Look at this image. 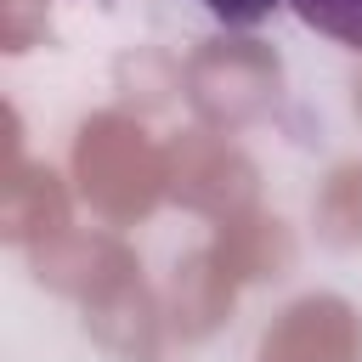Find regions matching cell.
I'll return each instance as SVG.
<instances>
[{"label": "cell", "instance_id": "obj_1", "mask_svg": "<svg viewBox=\"0 0 362 362\" xmlns=\"http://www.w3.org/2000/svg\"><path fill=\"white\" fill-rule=\"evenodd\" d=\"M288 6H294V17L305 28H317V34L339 40V45H351V51H362V0H288Z\"/></svg>", "mask_w": 362, "mask_h": 362}, {"label": "cell", "instance_id": "obj_2", "mask_svg": "<svg viewBox=\"0 0 362 362\" xmlns=\"http://www.w3.org/2000/svg\"><path fill=\"white\" fill-rule=\"evenodd\" d=\"M215 23H226V28H255V23H266L277 6H288V0H198Z\"/></svg>", "mask_w": 362, "mask_h": 362}]
</instances>
